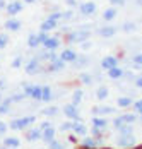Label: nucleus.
I'll return each mask as SVG.
<instances>
[{"mask_svg": "<svg viewBox=\"0 0 142 149\" xmlns=\"http://www.w3.org/2000/svg\"><path fill=\"white\" fill-rule=\"evenodd\" d=\"M72 132H74V135L86 137L87 135V127L82 123V120H75V122H72Z\"/></svg>", "mask_w": 142, "mask_h": 149, "instance_id": "ddd939ff", "label": "nucleus"}, {"mask_svg": "<svg viewBox=\"0 0 142 149\" xmlns=\"http://www.w3.org/2000/svg\"><path fill=\"white\" fill-rule=\"evenodd\" d=\"M41 113L45 117H55L58 113V106H48V108H43Z\"/></svg>", "mask_w": 142, "mask_h": 149, "instance_id": "2f4dec72", "label": "nucleus"}, {"mask_svg": "<svg viewBox=\"0 0 142 149\" xmlns=\"http://www.w3.org/2000/svg\"><path fill=\"white\" fill-rule=\"evenodd\" d=\"M5 9V0H0V10Z\"/></svg>", "mask_w": 142, "mask_h": 149, "instance_id": "6e6d98bb", "label": "nucleus"}, {"mask_svg": "<svg viewBox=\"0 0 142 149\" xmlns=\"http://www.w3.org/2000/svg\"><path fill=\"white\" fill-rule=\"evenodd\" d=\"M116 28L115 26H103V28H100L98 29V33H100L101 38H113L115 34H116Z\"/></svg>", "mask_w": 142, "mask_h": 149, "instance_id": "aec40b11", "label": "nucleus"}, {"mask_svg": "<svg viewBox=\"0 0 142 149\" xmlns=\"http://www.w3.org/2000/svg\"><path fill=\"white\" fill-rule=\"evenodd\" d=\"M48 36H50L48 33H43V31H40V33H38V38H40V41H41V45L45 43V40H46Z\"/></svg>", "mask_w": 142, "mask_h": 149, "instance_id": "49530a36", "label": "nucleus"}, {"mask_svg": "<svg viewBox=\"0 0 142 149\" xmlns=\"http://www.w3.org/2000/svg\"><path fill=\"white\" fill-rule=\"evenodd\" d=\"M72 15H74V12H72V10H67V12H62V19L69 21V19H72Z\"/></svg>", "mask_w": 142, "mask_h": 149, "instance_id": "de8ad7c7", "label": "nucleus"}, {"mask_svg": "<svg viewBox=\"0 0 142 149\" xmlns=\"http://www.w3.org/2000/svg\"><path fill=\"white\" fill-rule=\"evenodd\" d=\"M58 46H60V40H58L57 36H48L45 40V43H43V48L46 52H55Z\"/></svg>", "mask_w": 142, "mask_h": 149, "instance_id": "4468645a", "label": "nucleus"}, {"mask_svg": "<svg viewBox=\"0 0 142 149\" xmlns=\"http://www.w3.org/2000/svg\"><path fill=\"white\" fill-rule=\"evenodd\" d=\"M48 127H52V122H43L41 125H40V129H41V132L45 129H48Z\"/></svg>", "mask_w": 142, "mask_h": 149, "instance_id": "3c124183", "label": "nucleus"}, {"mask_svg": "<svg viewBox=\"0 0 142 149\" xmlns=\"http://www.w3.org/2000/svg\"><path fill=\"white\" fill-rule=\"evenodd\" d=\"M108 94H110V89H108L106 86H100V88L96 89V98H98L100 101L106 100V98H108Z\"/></svg>", "mask_w": 142, "mask_h": 149, "instance_id": "c756f323", "label": "nucleus"}, {"mask_svg": "<svg viewBox=\"0 0 142 149\" xmlns=\"http://www.w3.org/2000/svg\"><path fill=\"white\" fill-rule=\"evenodd\" d=\"M55 135H57V129L52 125V127H48V129H45V130H43L41 141L45 142V144H50V142H53V141L57 139Z\"/></svg>", "mask_w": 142, "mask_h": 149, "instance_id": "2eb2a0df", "label": "nucleus"}, {"mask_svg": "<svg viewBox=\"0 0 142 149\" xmlns=\"http://www.w3.org/2000/svg\"><path fill=\"white\" fill-rule=\"evenodd\" d=\"M79 12L82 15H93L96 12V3L94 2H84L79 5Z\"/></svg>", "mask_w": 142, "mask_h": 149, "instance_id": "f3484780", "label": "nucleus"}, {"mask_svg": "<svg viewBox=\"0 0 142 149\" xmlns=\"http://www.w3.org/2000/svg\"><path fill=\"white\" fill-rule=\"evenodd\" d=\"M58 22L57 21H52V19H46V21H43L41 26H40V31H43V33H50V31L57 29Z\"/></svg>", "mask_w": 142, "mask_h": 149, "instance_id": "4be33fe9", "label": "nucleus"}, {"mask_svg": "<svg viewBox=\"0 0 142 149\" xmlns=\"http://www.w3.org/2000/svg\"><path fill=\"white\" fill-rule=\"evenodd\" d=\"M110 3H111L113 7H116V5H123V3H125V0H110Z\"/></svg>", "mask_w": 142, "mask_h": 149, "instance_id": "09e8293b", "label": "nucleus"}, {"mask_svg": "<svg viewBox=\"0 0 142 149\" xmlns=\"http://www.w3.org/2000/svg\"><path fill=\"white\" fill-rule=\"evenodd\" d=\"M132 108H134V113H135L137 117H141V115H142V100H137V101H134Z\"/></svg>", "mask_w": 142, "mask_h": 149, "instance_id": "e433bc0d", "label": "nucleus"}, {"mask_svg": "<svg viewBox=\"0 0 142 149\" xmlns=\"http://www.w3.org/2000/svg\"><path fill=\"white\" fill-rule=\"evenodd\" d=\"M41 65H43V63L40 62V60L36 58V57H33V58L24 65V70H26V74H28V75H36V74H40V72L43 70Z\"/></svg>", "mask_w": 142, "mask_h": 149, "instance_id": "423d86ee", "label": "nucleus"}, {"mask_svg": "<svg viewBox=\"0 0 142 149\" xmlns=\"http://www.w3.org/2000/svg\"><path fill=\"white\" fill-rule=\"evenodd\" d=\"M63 115L67 117V118H70L72 122H75V120H81V115H79V108L75 106V104H65L63 106Z\"/></svg>", "mask_w": 142, "mask_h": 149, "instance_id": "0eeeda50", "label": "nucleus"}, {"mask_svg": "<svg viewBox=\"0 0 142 149\" xmlns=\"http://www.w3.org/2000/svg\"><path fill=\"white\" fill-rule=\"evenodd\" d=\"M81 46H82L84 50H87V48H91V41H84V43H81Z\"/></svg>", "mask_w": 142, "mask_h": 149, "instance_id": "864d4df0", "label": "nucleus"}, {"mask_svg": "<svg viewBox=\"0 0 142 149\" xmlns=\"http://www.w3.org/2000/svg\"><path fill=\"white\" fill-rule=\"evenodd\" d=\"M116 104H118V108H130L134 104V100L130 96H120L116 100Z\"/></svg>", "mask_w": 142, "mask_h": 149, "instance_id": "393cba45", "label": "nucleus"}, {"mask_svg": "<svg viewBox=\"0 0 142 149\" xmlns=\"http://www.w3.org/2000/svg\"><path fill=\"white\" fill-rule=\"evenodd\" d=\"M34 122H36V117H34V115L21 117V118L12 120V122L9 123V129H10V130H26V129H29Z\"/></svg>", "mask_w": 142, "mask_h": 149, "instance_id": "f257e3e1", "label": "nucleus"}, {"mask_svg": "<svg viewBox=\"0 0 142 149\" xmlns=\"http://www.w3.org/2000/svg\"><path fill=\"white\" fill-rule=\"evenodd\" d=\"M77 57H79V55H77L72 48H65V50H62V53H60L58 58L62 60V62H65V63H74Z\"/></svg>", "mask_w": 142, "mask_h": 149, "instance_id": "9b49d317", "label": "nucleus"}, {"mask_svg": "<svg viewBox=\"0 0 142 149\" xmlns=\"http://www.w3.org/2000/svg\"><path fill=\"white\" fill-rule=\"evenodd\" d=\"M48 19H52V21H60L62 19V12H52V14L48 15Z\"/></svg>", "mask_w": 142, "mask_h": 149, "instance_id": "c03bdc74", "label": "nucleus"}, {"mask_svg": "<svg viewBox=\"0 0 142 149\" xmlns=\"http://www.w3.org/2000/svg\"><path fill=\"white\" fill-rule=\"evenodd\" d=\"M22 9H24V5H22V2H19V0H14V2H10V3L5 5V10H7V14L10 15V17H14V15H17L19 12H22Z\"/></svg>", "mask_w": 142, "mask_h": 149, "instance_id": "6e6552de", "label": "nucleus"}, {"mask_svg": "<svg viewBox=\"0 0 142 149\" xmlns=\"http://www.w3.org/2000/svg\"><path fill=\"white\" fill-rule=\"evenodd\" d=\"M91 111L94 117H106V115H113L116 108H113V106H94Z\"/></svg>", "mask_w": 142, "mask_h": 149, "instance_id": "9d476101", "label": "nucleus"}, {"mask_svg": "<svg viewBox=\"0 0 142 149\" xmlns=\"http://www.w3.org/2000/svg\"><path fill=\"white\" fill-rule=\"evenodd\" d=\"M65 3L69 7H77V0H65Z\"/></svg>", "mask_w": 142, "mask_h": 149, "instance_id": "603ef678", "label": "nucleus"}, {"mask_svg": "<svg viewBox=\"0 0 142 149\" xmlns=\"http://www.w3.org/2000/svg\"><path fill=\"white\" fill-rule=\"evenodd\" d=\"M7 130H9V125H7V123H3V122L0 120V135H3Z\"/></svg>", "mask_w": 142, "mask_h": 149, "instance_id": "a18cd8bd", "label": "nucleus"}, {"mask_svg": "<svg viewBox=\"0 0 142 149\" xmlns=\"http://www.w3.org/2000/svg\"><path fill=\"white\" fill-rule=\"evenodd\" d=\"M7 45H9V36L5 33H0V50H3Z\"/></svg>", "mask_w": 142, "mask_h": 149, "instance_id": "ea45409f", "label": "nucleus"}, {"mask_svg": "<svg viewBox=\"0 0 142 149\" xmlns=\"http://www.w3.org/2000/svg\"><path fill=\"white\" fill-rule=\"evenodd\" d=\"M69 141H70V142H77V137H74V135H70V137H69Z\"/></svg>", "mask_w": 142, "mask_h": 149, "instance_id": "4d7b16f0", "label": "nucleus"}, {"mask_svg": "<svg viewBox=\"0 0 142 149\" xmlns=\"http://www.w3.org/2000/svg\"><path fill=\"white\" fill-rule=\"evenodd\" d=\"M9 98H10L12 103H21V101H24L28 96H26L24 93H17V94H12V96H9Z\"/></svg>", "mask_w": 142, "mask_h": 149, "instance_id": "c9c22d12", "label": "nucleus"}, {"mask_svg": "<svg viewBox=\"0 0 142 149\" xmlns=\"http://www.w3.org/2000/svg\"><path fill=\"white\" fill-rule=\"evenodd\" d=\"M115 142H116V146L120 149H130V148H135L137 146V137L134 134H127V135L118 134Z\"/></svg>", "mask_w": 142, "mask_h": 149, "instance_id": "7ed1b4c3", "label": "nucleus"}, {"mask_svg": "<svg viewBox=\"0 0 142 149\" xmlns=\"http://www.w3.org/2000/svg\"><path fill=\"white\" fill-rule=\"evenodd\" d=\"M118 134H123V135H127V134H134V125H122V127H118V129H115Z\"/></svg>", "mask_w": 142, "mask_h": 149, "instance_id": "473e14b6", "label": "nucleus"}, {"mask_svg": "<svg viewBox=\"0 0 142 149\" xmlns=\"http://www.w3.org/2000/svg\"><path fill=\"white\" fill-rule=\"evenodd\" d=\"M101 144H103V141L94 139L93 135H86L84 141H82V148H84V149H98Z\"/></svg>", "mask_w": 142, "mask_h": 149, "instance_id": "f8f14e48", "label": "nucleus"}, {"mask_svg": "<svg viewBox=\"0 0 142 149\" xmlns=\"http://www.w3.org/2000/svg\"><path fill=\"white\" fill-rule=\"evenodd\" d=\"M22 93L34 100V101H41V91H43V86H38V84H22Z\"/></svg>", "mask_w": 142, "mask_h": 149, "instance_id": "20e7f679", "label": "nucleus"}, {"mask_svg": "<svg viewBox=\"0 0 142 149\" xmlns=\"http://www.w3.org/2000/svg\"><path fill=\"white\" fill-rule=\"evenodd\" d=\"M135 29H137V26H135L134 22H125V24L122 26V31H125V33H134Z\"/></svg>", "mask_w": 142, "mask_h": 149, "instance_id": "4c0bfd02", "label": "nucleus"}, {"mask_svg": "<svg viewBox=\"0 0 142 149\" xmlns=\"http://www.w3.org/2000/svg\"><path fill=\"white\" fill-rule=\"evenodd\" d=\"M5 86H7V84H5V81H3V79H0V91L5 89Z\"/></svg>", "mask_w": 142, "mask_h": 149, "instance_id": "5fc2aeb1", "label": "nucleus"}, {"mask_svg": "<svg viewBox=\"0 0 142 149\" xmlns=\"http://www.w3.org/2000/svg\"><path fill=\"white\" fill-rule=\"evenodd\" d=\"M135 3H137V5H142V0H135Z\"/></svg>", "mask_w": 142, "mask_h": 149, "instance_id": "052dcab7", "label": "nucleus"}, {"mask_svg": "<svg viewBox=\"0 0 142 149\" xmlns=\"http://www.w3.org/2000/svg\"><path fill=\"white\" fill-rule=\"evenodd\" d=\"M113 67H118V57H115V55H106L104 58L101 60V69L103 70H110V69H113Z\"/></svg>", "mask_w": 142, "mask_h": 149, "instance_id": "1a4fd4ad", "label": "nucleus"}, {"mask_svg": "<svg viewBox=\"0 0 142 149\" xmlns=\"http://www.w3.org/2000/svg\"><path fill=\"white\" fill-rule=\"evenodd\" d=\"M79 81L82 84H86V86H89V84H93V75L87 74V72H82V74L79 75Z\"/></svg>", "mask_w": 142, "mask_h": 149, "instance_id": "f704fd0d", "label": "nucleus"}, {"mask_svg": "<svg viewBox=\"0 0 142 149\" xmlns=\"http://www.w3.org/2000/svg\"><path fill=\"white\" fill-rule=\"evenodd\" d=\"M48 149H65V144L55 139L53 142H50V144H48Z\"/></svg>", "mask_w": 142, "mask_h": 149, "instance_id": "58836bf2", "label": "nucleus"}, {"mask_svg": "<svg viewBox=\"0 0 142 149\" xmlns=\"http://www.w3.org/2000/svg\"><path fill=\"white\" fill-rule=\"evenodd\" d=\"M3 146L7 149H17L21 146V141H19L17 137H14V135H9V137L3 139Z\"/></svg>", "mask_w": 142, "mask_h": 149, "instance_id": "412c9836", "label": "nucleus"}, {"mask_svg": "<svg viewBox=\"0 0 142 149\" xmlns=\"http://www.w3.org/2000/svg\"><path fill=\"white\" fill-rule=\"evenodd\" d=\"M53 100V91L50 86H43V91H41V101L45 103H50Z\"/></svg>", "mask_w": 142, "mask_h": 149, "instance_id": "a878e982", "label": "nucleus"}, {"mask_svg": "<svg viewBox=\"0 0 142 149\" xmlns=\"http://www.w3.org/2000/svg\"><path fill=\"white\" fill-rule=\"evenodd\" d=\"M89 36H91V31L89 29H77V31H70L67 36H65V40L69 41V43H84L89 40Z\"/></svg>", "mask_w": 142, "mask_h": 149, "instance_id": "f03ea898", "label": "nucleus"}, {"mask_svg": "<svg viewBox=\"0 0 142 149\" xmlns=\"http://www.w3.org/2000/svg\"><path fill=\"white\" fill-rule=\"evenodd\" d=\"M108 125H110V122L104 118V117H93V127H94V129L104 132V130L108 129Z\"/></svg>", "mask_w": 142, "mask_h": 149, "instance_id": "6ab92c4d", "label": "nucleus"}, {"mask_svg": "<svg viewBox=\"0 0 142 149\" xmlns=\"http://www.w3.org/2000/svg\"><path fill=\"white\" fill-rule=\"evenodd\" d=\"M137 118L139 117L135 113H123V115H120V117H116L113 120V129H118L122 125H134L137 122Z\"/></svg>", "mask_w": 142, "mask_h": 149, "instance_id": "39448f33", "label": "nucleus"}, {"mask_svg": "<svg viewBox=\"0 0 142 149\" xmlns=\"http://www.w3.org/2000/svg\"><path fill=\"white\" fill-rule=\"evenodd\" d=\"M118 14V10L115 9V7H110V9H106L104 12H103V19L106 21V22H110V21H113L115 17Z\"/></svg>", "mask_w": 142, "mask_h": 149, "instance_id": "cd10ccee", "label": "nucleus"}, {"mask_svg": "<svg viewBox=\"0 0 142 149\" xmlns=\"http://www.w3.org/2000/svg\"><path fill=\"white\" fill-rule=\"evenodd\" d=\"M132 62H134L135 67H142V53H135L132 57Z\"/></svg>", "mask_w": 142, "mask_h": 149, "instance_id": "a19ab883", "label": "nucleus"}, {"mask_svg": "<svg viewBox=\"0 0 142 149\" xmlns=\"http://www.w3.org/2000/svg\"><path fill=\"white\" fill-rule=\"evenodd\" d=\"M41 45V41H40V38H38V34H29L28 36V46L29 48H38V46Z\"/></svg>", "mask_w": 142, "mask_h": 149, "instance_id": "7c9ffc66", "label": "nucleus"}, {"mask_svg": "<svg viewBox=\"0 0 142 149\" xmlns=\"http://www.w3.org/2000/svg\"><path fill=\"white\" fill-rule=\"evenodd\" d=\"M135 86H137L139 89H142V75H139V77H135Z\"/></svg>", "mask_w": 142, "mask_h": 149, "instance_id": "8fccbe9b", "label": "nucleus"}, {"mask_svg": "<svg viewBox=\"0 0 142 149\" xmlns=\"http://www.w3.org/2000/svg\"><path fill=\"white\" fill-rule=\"evenodd\" d=\"M65 69V62H62L60 58L53 60V62H50L48 65H46V72H60V70H63Z\"/></svg>", "mask_w": 142, "mask_h": 149, "instance_id": "a211bd4d", "label": "nucleus"}, {"mask_svg": "<svg viewBox=\"0 0 142 149\" xmlns=\"http://www.w3.org/2000/svg\"><path fill=\"white\" fill-rule=\"evenodd\" d=\"M3 101V94H2V91H0V103Z\"/></svg>", "mask_w": 142, "mask_h": 149, "instance_id": "bf43d9fd", "label": "nucleus"}, {"mask_svg": "<svg viewBox=\"0 0 142 149\" xmlns=\"http://www.w3.org/2000/svg\"><path fill=\"white\" fill-rule=\"evenodd\" d=\"M60 130H62V132H69V130H70L72 132V122H63V123L60 125Z\"/></svg>", "mask_w": 142, "mask_h": 149, "instance_id": "37998d69", "label": "nucleus"}, {"mask_svg": "<svg viewBox=\"0 0 142 149\" xmlns=\"http://www.w3.org/2000/svg\"><path fill=\"white\" fill-rule=\"evenodd\" d=\"M3 28H5L7 31H19L21 29V21H19V19H14V17H10L9 21H5Z\"/></svg>", "mask_w": 142, "mask_h": 149, "instance_id": "5701e85b", "label": "nucleus"}, {"mask_svg": "<svg viewBox=\"0 0 142 149\" xmlns=\"http://www.w3.org/2000/svg\"><path fill=\"white\" fill-rule=\"evenodd\" d=\"M123 75H125V72H123V69H122V67H113V69H110V70H108V77H110V79H113V81L122 79Z\"/></svg>", "mask_w": 142, "mask_h": 149, "instance_id": "b1692460", "label": "nucleus"}, {"mask_svg": "<svg viewBox=\"0 0 142 149\" xmlns=\"http://www.w3.org/2000/svg\"><path fill=\"white\" fill-rule=\"evenodd\" d=\"M82 98H84V91L82 89H75L74 93H72V104L79 106L81 101H82Z\"/></svg>", "mask_w": 142, "mask_h": 149, "instance_id": "c85d7f7f", "label": "nucleus"}, {"mask_svg": "<svg viewBox=\"0 0 142 149\" xmlns=\"http://www.w3.org/2000/svg\"><path fill=\"white\" fill-rule=\"evenodd\" d=\"M10 65H12V69H19V67H22V57H21V55H19V57H15V58L12 60V63H10Z\"/></svg>", "mask_w": 142, "mask_h": 149, "instance_id": "79ce46f5", "label": "nucleus"}, {"mask_svg": "<svg viewBox=\"0 0 142 149\" xmlns=\"http://www.w3.org/2000/svg\"><path fill=\"white\" fill-rule=\"evenodd\" d=\"M10 106H12L10 98H3V101L0 103V115H7L10 111Z\"/></svg>", "mask_w": 142, "mask_h": 149, "instance_id": "bb28decb", "label": "nucleus"}, {"mask_svg": "<svg viewBox=\"0 0 142 149\" xmlns=\"http://www.w3.org/2000/svg\"><path fill=\"white\" fill-rule=\"evenodd\" d=\"M36 0H24V3H34Z\"/></svg>", "mask_w": 142, "mask_h": 149, "instance_id": "13d9d810", "label": "nucleus"}, {"mask_svg": "<svg viewBox=\"0 0 142 149\" xmlns=\"http://www.w3.org/2000/svg\"><path fill=\"white\" fill-rule=\"evenodd\" d=\"M87 63H89V58L87 57H77L75 62H74V67L75 69H81V67H86Z\"/></svg>", "mask_w": 142, "mask_h": 149, "instance_id": "72a5a7b5", "label": "nucleus"}, {"mask_svg": "<svg viewBox=\"0 0 142 149\" xmlns=\"http://www.w3.org/2000/svg\"><path fill=\"white\" fill-rule=\"evenodd\" d=\"M139 120H141V123H142V115H141V117H139Z\"/></svg>", "mask_w": 142, "mask_h": 149, "instance_id": "680f3d73", "label": "nucleus"}, {"mask_svg": "<svg viewBox=\"0 0 142 149\" xmlns=\"http://www.w3.org/2000/svg\"><path fill=\"white\" fill-rule=\"evenodd\" d=\"M41 129L40 127H33V129H29L28 132H26V141L28 142H36V141H41Z\"/></svg>", "mask_w": 142, "mask_h": 149, "instance_id": "dca6fc26", "label": "nucleus"}]
</instances>
